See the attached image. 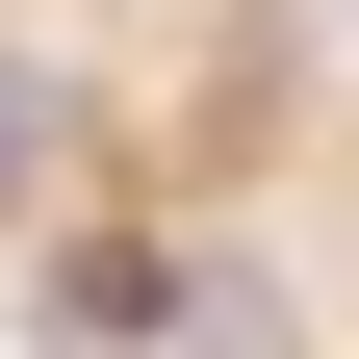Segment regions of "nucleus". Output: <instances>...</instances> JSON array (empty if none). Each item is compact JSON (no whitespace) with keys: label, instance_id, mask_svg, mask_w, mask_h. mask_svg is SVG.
I'll use <instances>...</instances> for the list:
<instances>
[{"label":"nucleus","instance_id":"obj_2","mask_svg":"<svg viewBox=\"0 0 359 359\" xmlns=\"http://www.w3.org/2000/svg\"><path fill=\"white\" fill-rule=\"evenodd\" d=\"M334 26H359V0H334Z\"/></svg>","mask_w":359,"mask_h":359},{"label":"nucleus","instance_id":"obj_1","mask_svg":"<svg viewBox=\"0 0 359 359\" xmlns=\"http://www.w3.org/2000/svg\"><path fill=\"white\" fill-rule=\"evenodd\" d=\"M26 154H52V77H26V52H0V205H26Z\"/></svg>","mask_w":359,"mask_h":359}]
</instances>
